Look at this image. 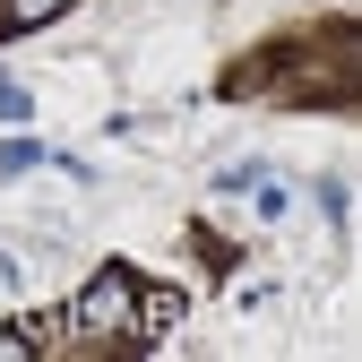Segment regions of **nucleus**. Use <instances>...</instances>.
<instances>
[{
    "label": "nucleus",
    "mask_w": 362,
    "mask_h": 362,
    "mask_svg": "<svg viewBox=\"0 0 362 362\" xmlns=\"http://www.w3.org/2000/svg\"><path fill=\"white\" fill-rule=\"evenodd\" d=\"M69 0H9V26H52Z\"/></svg>",
    "instance_id": "2"
},
{
    "label": "nucleus",
    "mask_w": 362,
    "mask_h": 362,
    "mask_svg": "<svg viewBox=\"0 0 362 362\" xmlns=\"http://www.w3.org/2000/svg\"><path fill=\"white\" fill-rule=\"evenodd\" d=\"M26 164H43V147H26V139H18V147H0V173H9V181H18Z\"/></svg>",
    "instance_id": "3"
},
{
    "label": "nucleus",
    "mask_w": 362,
    "mask_h": 362,
    "mask_svg": "<svg viewBox=\"0 0 362 362\" xmlns=\"http://www.w3.org/2000/svg\"><path fill=\"white\" fill-rule=\"evenodd\" d=\"M78 320H86V328H121V320H129V276H121V267H104V276L86 285Z\"/></svg>",
    "instance_id": "1"
},
{
    "label": "nucleus",
    "mask_w": 362,
    "mask_h": 362,
    "mask_svg": "<svg viewBox=\"0 0 362 362\" xmlns=\"http://www.w3.org/2000/svg\"><path fill=\"white\" fill-rule=\"evenodd\" d=\"M26 354H35L26 337H0V362H26Z\"/></svg>",
    "instance_id": "5"
},
{
    "label": "nucleus",
    "mask_w": 362,
    "mask_h": 362,
    "mask_svg": "<svg viewBox=\"0 0 362 362\" xmlns=\"http://www.w3.org/2000/svg\"><path fill=\"white\" fill-rule=\"evenodd\" d=\"M0 112H9V121H26V86H18V78H0Z\"/></svg>",
    "instance_id": "4"
}]
</instances>
